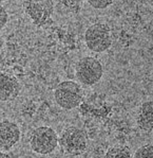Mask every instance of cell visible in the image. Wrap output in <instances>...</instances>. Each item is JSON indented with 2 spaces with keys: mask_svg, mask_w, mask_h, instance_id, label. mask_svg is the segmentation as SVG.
<instances>
[{
  "mask_svg": "<svg viewBox=\"0 0 153 158\" xmlns=\"http://www.w3.org/2000/svg\"><path fill=\"white\" fill-rule=\"evenodd\" d=\"M81 86L76 82L65 81L57 85L54 91V99L57 105L64 109H73L82 101Z\"/></svg>",
  "mask_w": 153,
  "mask_h": 158,
  "instance_id": "obj_1",
  "label": "cell"
},
{
  "mask_svg": "<svg viewBox=\"0 0 153 158\" xmlns=\"http://www.w3.org/2000/svg\"><path fill=\"white\" fill-rule=\"evenodd\" d=\"M84 42L92 52H105L112 45L109 26L106 23H94L90 26L84 33Z\"/></svg>",
  "mask_w": 153,
  "mask_h": 158,
  "instance_id": "obj_2",
  "label": "cell"
},
{
  "mask_svg": "<svg viewBox=\"0 0 153 158\" xmlns=\"http://www.w3.org/2000/svg\"><path fill=\"white\" fill-rule=\"evenodd\" d=\"M75 74L81 84L91 86L100 81L104 74V68L97 58L86 56L77 62L75 66Z\"/></svg>",
  "mask_w": 153,
  "mask_h": 158,
  "instance_id": "obj_3",
  "label": "cell"
},
{
  "mask_svg": "<svg viewBox=\"0 0 153 158\" xmlns=\"http://www.w3.org/2000/svg\"><path fill=\"white\" fill-rule=\"evenodd\" d=\"M60 148L65 153L72 156H78L86 151L88 140L84 132L76 126H70L62 132L58 139Z\"/></svg>",
  "mask_w": 153,
  "mask_h": 158,
  "instance_id": "obj_4",
  "label": "cell"
},
{
  "mask_svg": "<svg viewBox=\"0 0 153 158\" xmlns=\"http://www.w3.org/2000/svg\"><path fill=\"white\" fill-rule=\"evenodd\" d=\"M30 144L34 152L38 154H50L57 148V134L49 126H39L33 131L30 138Z\"/></svg>",
  "mask_w": 153,
  "mask_h": 158,
  "instance_id": "obj_5",
  "label": "cell"
},
{
  "mask_svg": "<svg viewBox=\"0 0 153 158\" xmlns=\"http://www.w3.org/2000/svg\"><path fill=\"white\" fill-rule=\"evenodd\" d=\"M20 139V130L15 122L3 120L0 122V150L8 151Z\"/></svg>",
  "mask_w": 153,
  "mask_h": 158,
  "instance_id": "obj_6",
  "label": "cell"
},
{
  "mask_svg": "<svg viewBox=\"0 0 153 158\" xmlns=\"http://www.w3.org/2000/svg\"><path fill=\"white\" fill-rule=\"evenodd\" d=\"M20 91V85L16 77L6 73L0 74V101L8 102L16 99Z\"/></svg>",
  "mask_w": 153,
  "mask_h": 158,
  "instance_id": "obj_7",
  "label": "cell"
},
{
  "mask_svg": "<svg viewBox=\"0 0 153 158\" xmlns=\"http://www.w3.org/2000/svg\"><path fill=\"white\" fill-rule=\"evenodd\" d=\"M136 124L143 132H153V101H147L140 105L136 115Z\"/></svg>",
  "mask_w": 153,
  "mask_h": 158,
  "instance_id": "obj_8",
  "label": "cell"
},
{
  "mask_svg": "<svg viewBox=\"0 0 153 158\" xmlns=\"http://www.w3.org/2000/svg\"><path fill=\"white\" fill-rule=\"evenodd\" d=\"M103 158H133L130 151L125 147L115 145L110 148Z\"/></svg>",
  "mask_w": 153,
  "mask_h": 158,
  "instance_id": "obj_9",
  "label": "cell"
},
{
  "mask_svg": "<svg viewBox=\"0 0 153 158\" xmlns=\"http://www.w3.org/2000/svg\"><path fill=\"white\" fill-rule=\"evenodd\" d=\"M133 158H153V145L145 144L136 150Z\"/></svg>",
  "mask_w": 153,
  "mask_h": 158,
  "instance_id": "obj_10",
  "label": "cell"
},
{
  "mask_svg": "<svg viewBox=\"0 0 153 158\" xmlns=\"http://www.w3.org/2000/svg\"><path fill=\"white\" fill-rule=\"evenodd\" d=\"M87 1H88V3L92 8L97 10H103L108 8L109 6H111L113 0H87Z\"/></svg>",
  "mask_w": 153,
  "mask_h": 158,
  "instance_id": "obj_11",
  "label": "cell"
},
{
  "mask_svg": "<svg viewBox=\"0 0 153 158\" xmlns=\"http://www.w3.org/2000/svg\"><path fill=\"white\" fill-rule=\"evenodd\" d=\"M8 19H9L8 12H6V10L0 4V30L4 28V26L8 23Z\"/></svg>",
  "mask_w": 153,
  "mask_h": 158,
  "instance_id": "obj_12",
  "label": "cell"
},
{
  "mask_svg": "<svg viewBox=\"0 0 153 158\" xmlns=\"http://www.w3.org/2000/svg\"><path fill=\"white\" fill-rule=\"evenodd\" d=\"M0 158H12L10 155H8L6 153H3V152H0Z\"/></svg>",
  "mask_w": 153,
  "mask_h": 158,
  "instance_id": "obj_13",
  "label": "cell"
},
{
  "mask_svg": "<svg viewBox=\"0 0 153 158\" xmlns=\"http://www.w3.org/2000/svg\"><path fill=\"white\" fill-rule=\"evenodd\" d=\"M3 1H6V0H0V2H3Z\"/></svg>",
  "mask_w": 153,
  "mask_h": 158,
  "instance_id": "obj_14",
  "label": "cell"
}]
</instances>
